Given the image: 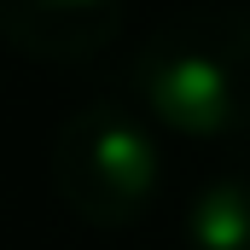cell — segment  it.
Instances as JSON below:
<instances>
[{
	"label": "cell",
	"mask_w": 250,
	"mask_h": 250,
	"mask_svg": "<svg viewBox=\"0 0 250 250\" xmlns=\"http://www.w3.org/2000/svg\"><path fill=\"white\" fill-rule=\"evenodd\" d=\"M192 250H250V175H215L187 209Z\"/></svg>",
	"instance_id": "cell-4"
},
{
	"label": "cell",
	"mask_w": 250,
	"mask_h": 250,
	"mask_svg": "<svg viewBox=\"0 0 250 250\" xmlns=\"http://www.w3.org/2000/svg\"><path fill=\"white\" fill-rule=\"evenodd\" d=\"M128 0H0V35L41 64H82L117 41Z\"/></svg>",
	"instance_id": "cell-3"
},
{
	"label": "cell",
	"mask_w": 250,
	"mask_h": 250,
	"mask_svg": "<svg viewBox=\"0 0 250 250\" xmlns=\"http://www.w3.org/2000/svg\"><path fill=\"white\" fill-rule=\"evenodd\" d=\"M163 157L140 117L123 105H87L53 140V187L87 227H128L157 198Z\"/></svg>",
	"instance_id": "cell-2"
},
{
	"label": "cell",
	"mask_w": 250,
	"mask_h": 250,
	"mask_svg": "<svg viewBox=\"0 0 250 250\" xmlns=\"http://www.w3.org/2000/svg\"><path fill=\"white\" fill-rule=\"evenodd\" d=\"M134 93L187 140L250 134V12H181L146 35Z\"/></svg>",
	"instance_id": "cell-1"
}]
</instances>
